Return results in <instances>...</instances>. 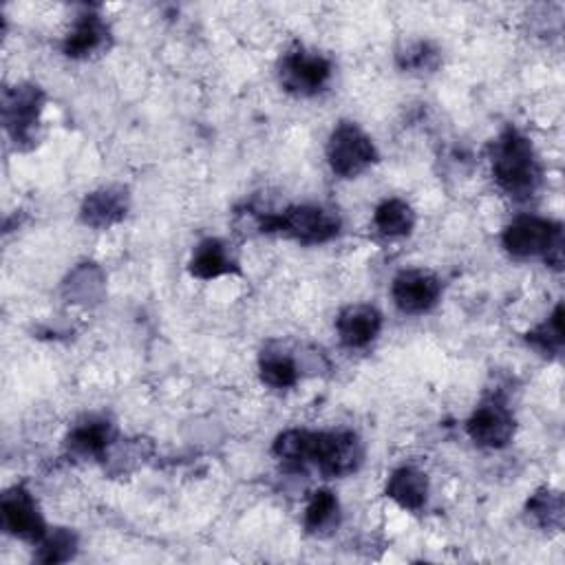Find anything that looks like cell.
<instances>
[{"mask_svg":"<svg viewBox=\"0 0 565 565\" xmlns=\"http://www.w3.org/2000/svg\"><path fill=\"white\" fill-rule=\"evenodd\" d=\"M274 453L296 468L316 466L325 477H344L362 462V444L351 431L312 433L292 429L276 438Z\"/></svg>","mask_w":565,"mask_h":565,"instance_id":"6da1fadb","label":"cell"},{"mask_svg":"<svg viewBox=\"0 0 565 565\" xmlns=\"http://www.w3.org/2000/svg\"><path fill=\"white\" fill-rule=\"evenodd\" d=\"M493 177L510 197H528L541 183V163L528 137L506 128L490 148Z\"/></svg>","mask_w":565,"mask_h":565,"instance_id":"7a4b0ae2","label":"cell"},{"mask_svg":"<svg viewBox=\"0 0 565 565\" xmlns=\"http://www.w3.org/2000/svg\"><path fill=\"white\" fill-rule=\"evenodd\" d=\"M504 248L512 257H545L547 263H563V228L539 217H519L504 233Z\"/></svg>","mask_w":565,"mask_h":565,"instance_id":"3957f363","label":"cell"},{"mask_svg":"<svg viewBox=\"0 0 565 565\" xmlns=\"http://www.w3.org/2000/svg\"><path fill=\"white\" fill-rule=\"evenodd\" d=\"M263 233H281L298 244L316 246L331 241L338 230L340 222L331 211L318 206H296L281 215H268L261 219Z\"/></svg>","mask_w":565,"mask_h":565,"instance_id":"277c9868","label":"cell"},{"mask_svg":"<svg viewBox=\"0 0 565 565\" xmlns=\"http://www.w3.org/2000/svg\"><path fill=\"white\" fill-rule=\"evenodd\" d=\"M327 157L336 174L351 179L378 159V152H375L373 142L355 124L340 122L329 137Z\"/></svg>","mask_w":565,"mask_h":565,"instance_id":"5b68a950","label":"cell"},{"mask_svg":"<svg viewBox=\"0 0 565 565\" xmlns=\"http://www.w3.org/2000/svg\"><path fill=\"white\" fill-rule=\"evenodd\" d=\"M0 519L5 532L30 543H41L49 532L34 497L23 486H14L0 499Z\"/></svg>","mask_w":565,"mask_h":565,"instance_id":"8992f818","label":"cell"},{"mask_svg":"<svg viewBox=\"0 0 565 565\" xmlns=\"http://www.w3.org/2000/svg\"><path fill=\"white\" fill-rule=\"evenodd\" d=\"M331 65L318 54L305 49L290 52L281 63V84L296 95H314L329 82Z\"/></svg>","mask_w":565,"mask_h":565,"instance_id":"52a82bcc","label":"cell"},{"mask_svg":"<svg viewBox=\"0 0 565 565\" xmlns=\"http://www.w3.org/2000/svg\"><path fill=\"white\" fill-rule=\"evenodd\" d=\"M43 106H45V95L38 87L21 84L5 91V98H3L5 126L16 142L32 139V133L41 117Z\"/></svg>","mask_w":565,"mask_h":565,"instance_id":"ba28073f","label":"cell"},{"mask_svg":"<svg viewBox=\"0 0 565 565\" xmlns=\"http://www.w3.org/2000/svg\"><path fill=\"white\" fill-rule=\"evenodd\" d=\"M442 285L438 276L425 270H405L396 276L392 296L400 312L405 314H425L440 301Z\"/></svg>","mask_w":565,"mask_h":565,"instance_id":"9c48e42d","label":"cell"},{"mask_svg":"<svg viewBox=\"0 0 565 565\" xmlns=\"http://www.w3.org/2000/svg\"><path fill=\"white\" fill-rule=\"evenodd\" d=\"M468 436L479 447L501 449L515 436V418L501 403H486L468 420Z\"/></svg>","mask_w":565,"mask_h":565,"instance_id":"30bf717a","label":"cell"},{"mask_svg":"<svg viewBox=\"0 0 565 565\" xmlns=\"http://www.w3.org/2000/svg\"><path fill=\"white\" fill-rule=\"evenodd\" d=\"M381 327H383V316L371 305H351L342 309L336 320V329L342 344L351 349H360L373 342L375 336L381 334Z\"/></svg>","mask_w":565,"mask_h":565,"instance_id":"8fae6325","label":"cell"},{"mask_svg":"<svg viewBox=\"0 0 565 565\" xmlns=\"http://www.w3.org/2000/svg\"><path fill=\"white\" fill-rule=\"evenodd\" d=\"M128 211V197L122 188H102L91 193L82 204V222L91 228H109L124 219Z\"/></svg>","mask_w":565,"mask_h":565,"instance_id":"7c38bea8","label":"cell"},{"mask_svg":"<svg viewBox=\"0 0 565 565\" xmlns=\"http://www.w3.org/2000/svg\"><path fill=\"white\" fill-rule=\"evenodd\" d=\"M109 27L93 12H87L78 19L74 32L65 41V54L69 58H89L106 45Z\"/></svg>","mask_w":565,"mask_h":565,"instance_id":"4fadbf2b","label":"cell"},{"mask_svg":"<svg viewBox=\"0 0 565 565\" xmlns=\"http://www.w3.org/2000/svg\"><path fill=\"white\" fill-rule=\"evenodd\" d=\"M387 495L407 510H420L429 497V479L422 471L403 466L389 477Z\"/></svg>","mask_w":565,"mask_h":565,"instance_id":"5bb4252c","label":"cell"},{"mask_svg":"<svg viewBox=\"0 0 565 565\" xmlns=\"http://www.w3.org/2000/svg\"><path fill=\"white\" fill-rule=\"evenodd\" d=\"M237 272V261L230 257L228 248L219 239H206L197 246L193 261H191V274L204 281L219 279L226 274Z\"/></svg>","mask_w":565,"mask_h":565,"instance_id":"9a60e30c","label":"cell"},{"mask_svg":"<svg viewBox=\"0 0 565 565\" xmlns=\"http://www.w3.org/2000/svg\"><path fill=\"white\" fill-rule=\"evenodd\" d=\"M113 442V429L106 422H84L76 427L67 440L69 449L80 457H102Z\"/></svg>","mask_w":565,"mask_h":565,"instance_id":"2e32d148","label":"cell"},{"mask_svg":"<svg viewBox=\"0 0 565 565\" xmlns=\"http://www.w3.org/2000/svg\"><path fill=\"white\" fill-rule=\"evenodd\" d=\"M373 224L385 237H405L414 230L416 215L407 202L387 200L378 206V211H375Z\"/></svg>","mask_w":565,"mask_h":565,"instance_id":"e0dca14e","label":"cell"},{"mask_svg":"<svg viewBox=\"0 0 565 565\" xmlns=\"http://www.w3.org/2000/svg\"><path fill=\"white\" fill-rule=\"evenodd\" d=\"M340 506L331 490H316L305 510V528L314 534H323L338 526Z\"/></svg>","mask_w":565,"mask_h":565,"instance_id":"ac0fdd59","label":"cell"},{"mask_svg":"<svg viewBox=\"0 0 565 565\" xmlns=\"http://www.w3.org/2000/svg\"><path fill=\"white\" fill-rule=\"evenodd\" d=\"M38 561L41 563H65L74 558L78 550V536L67 528H56L45 534V539L38 543Z\"/></svg>","mask_w":565,"mask_h":565,"instance_id":"d6986e66","label":"cell"},{"mask_svg":"<svg viewBox=\"0 0 565 565\" xmlns=\"http://www.w3.org/2000/svg\"><path fill=\"white\" fill-rule=\"evenodd\" d=\"M261 378L274 389H290L298 381L296 364L281 353H268L261 360Z\"/></svg>","mask_w":565,"mask_h":565,"instance_id":"ffe728a7","label":"cell"},{"mask_svg":"<svg viewBox=\"0 0 565 565\" xmlns=\"http://www.w3.org/2000/svg\"><path fill=\"white\" fill-rule=\"evenodd\" d=\"M528 512L536 519L543 528H561L563 521V497L554 490H539L528 501Z\"/></svg>","mask_w":565,"mask_h":565,"instance_id":"44dd1931","label":"cell"},{"mask_svg":"<svg viewBox=\"0 0 565 565\" xmlns=\"http://www.w3.org/2000/svg\"><path fill=\"white\" fill-rule=\"evenodd\" d=\"M528 342L545 355L561 351L563 347V307L561 305L554 309L547 323H543L541 327L528 334Z\"/></svg>","mask_w":565,"mask_h":565,"instance_id":"7402d4cb","label":"cell"},{"mask_svg":"<svg viewBox=\"0 0 565 565\" xmlns=\"http://www.w3.org/2000/svg\"><path fill=\"white\" fill-rule=\"evenodd\" d=\"M400 58H403L405 69H431L436 65L438 54L429 45L420 43V45L411 47L407 54H403Z\"/></svg>","mask_w":565,"mask_h":565,"instance_id":"603a6c76","label":"cell"}]
</instances>
